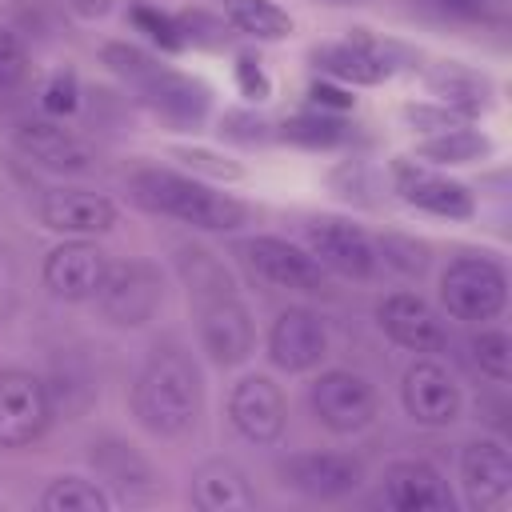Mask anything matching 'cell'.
Segmentation results:
<instances>
[{
	"instance_id": "cell-22",
	"label": "cell",
	"mask_w": 512,
	"mask_h": 512,
	"mask_svg": "<svg viewBox=\"0 0 512 512\" xmlns=\"http://www.w3.org/2000/svg\"><path fill=\"white\" fill-rule=\"evenodd\" d=\"M100 484L112 492L116 504H144L156 496V476L152 464L124 440H96L88 452Z\"/></svg>"
},
{
	"instance_id": "cell-26",
	"label": "cell",
	"mask_w": 512,
	"mask_h": 512,
	"mask_svg": "<svg viewBox=\"0 0 512 512\" xmlns=\"http://www.w3.org/2000/svg\"><path fill=\"white\" fill-rule=\"evenodd\" d=\"M416 152L424 160H436V164H472L480 156L492 152V140L468 124H448V128H436V132H424V140L416 144Z\"/></svg>"
},
{
	"instance_id": "cell-1",
	"label": "cell",
	"mask_w": 512,
	"mask_h": 512,
	"mask_svg": "<svg viewBox=\"0 0 512 512\" xmlns=\"http://www.w3.org/2000/svg\"><path fill=\"white\" fill-rule=\"evenodd\" d=\"M176 276L188 288L200 352H208V360L216 368L244 364L256 348V324H252L244 296L236 292L232 272L220 264V256L208 252L204 244H180L176 248Z\"/></svg>"
},
{
	"instance_id": "cell-37",
	"label": "cell",
	"mask_w": 512,
	"mask_h": 512,
	"mask_svg": "<svg viewBox=\"0 0 512 512\" xmlns=\"http://www.w3.org/2000/svg\"><path fill=\"white\" fill-rule=\"evenodd\" d=\"M236 84H240V92H244L248 100H264V96L272 92L268 72L260 68V60H256L252 52H240V56H236Z\"/></svg>"
},
{
	"instance_id": "cell-16",
	"label": "cell",
	"mask_w": 512,
	"mask_h": 512,
	"mask_svg": "<svg viewBox=\"0 0 512 512\" xmlns=\"http://www.w3.org/2000/svg\"><path fill=\"white\" fill-rule=\"evenodd\" d=\"M392 184H396V196L416 208V212H428L436 220H472L476 216V192L444 172H432V168H420L412 160H400L392 168Z\"/></svg>"
},
{
	"instance_id": "cell-9",
	"label": "cell",
	"mask_w": 512,
	"mask_h": 512,
	"mask_svg": "<svg viewBox=\"0 0 512 512\" xmlns=\"http://www.w3.org/2000/svg\"><path fill=\"white\" fill-rule=\"evenodd\" d=\"M240 256V264L264 280L268 288H284V292H324V268L312 260V252L296 248L284 236H244L232 248Z\"/></svg>"
},
{
	"instance_id": "cell-35",
	"label": "cell",
	"mask_w": 512,
	"mask_h": 512,
	"mask_svg": "<svg viewBox=\"0 0 512 512\" xmlns=\"http://www.w3.org/2000/svg\"><path fill=\"white\" fill-rule=\"evenodd\" d=\"M432 8L460 24H492L500 16V0H432Z\"/></svg>"
},
{
	"instance_id": "cell-38",
	"label": "cell",
	"mask_w": 512,
	"mask_h": 512,
	"mask_svg": "<svg viewBox=\"0 0 512 512\" xmlns=\"http://www.w3.org/2000/svg\"><path fill=\"white\" fill-rule=\"evenodd\" d=\"M176 156H184V160H188L192 168H200V172H212L216 180H224V176H228V180H236V176H240V168H236V164H216L220 156H212V152H200V148H180Z\"/></svg>"
},
{
	"instance_id": "cell-3",
	"label": "cell",
	"mask_w": 512,
	"mask_h": 512,
	"mask_svg": "<svg viewBox=\"0 0 512 512\" xmlns=\"http://www.w3.org/2000/svg\"><path fill=\"white\" fill-rule=\"evenodd\" d=\"M128 192L140 208H148L156 216H168V220H180V224H192L200 232H232L248 220L244 200H236L228 192H216L212 184H204L196 176H184L176 168H160V164L136 168L128 176Z\"/></svg>"
},
{
	"instance_id": "cell-2",
	"label": "cell",
	"mask_w": 512,
	"mask_h": 512,
	"mask_svg": "<svg viewBox=\"0 0 512 512\" xmlns=\"http://www.w3.org/2000/svg\"><path fill=\"white\" fill-rule=\"evenodd\" d=\"M204 408V380L188 348L176 340L156 344L132 380V416L148 436H184Z\"/></svg>"
},
{
	"instance_id": "cell-20",
	"label": "cell",
	"mask_w": 512,
	"mask_h": 512,
	"mask_svg": "<svg viewBox=\"0 0 512 512\" xmlns=\"http://www.w3.org/2000/svg\"><path fill=\"white\" fill-rule=\"evenodd\" d=\"M380 492L396 512H452V504H456L444 472L432 460H420V456L392 460L384 468Z\"/></svg>"
},
{
	"instance_id": "cell-36",
	"label": "cell",
	"mask_w": 512,
	"mask_h": 512,
	"mask_svg": "<svg viewBox=\"0 0 512 512\" xmlns=\"http://www.w3.org/2000/svg\"><path fill=\"white\" fill-rule=\"evenodd\" d=\"M20 296V256L8 240H0V324L12 316Z\"/></svg>"
},
{
	"instance_id": "cell-39",
	"label": "cell",
	"mask_w": 512,
	"mask_h": 512,
	"mask_svg": "<svg viewBox=\"0 0 512 512\" xmlns=\"http://www.w3.org/2000/svg\"><path fill=\"white\" fill-rule=\"evenodd\" d=\"M312 100L316 104H328V108H352V96L344 92V88H336V84H312Z\"/></svg>"
},
{
	"instance_id": "cell-25",
	"label": "cell",
	"mask_w": 512,
	"mask_h": 512,
	"mask_svg": "<svg viewBox=\"0 0 512 512\" xmlns=\"http://www.w3.org/2000/svg\"><path fill=\"white\" fill-rule=\"evenodd\" d=\"M224 24L240 36L276 44L292 36V16L276 0H224Z\"/></svg>"
},
{
	"instance_id": "cell-17",
	"label": "cell",
	"mask_w": 512,
	"mask_h": 512,
	"mask_svg": "<svg viewBox=\"0 0 512 512\" xmlns=\"http://www.w3.org/2000/svg\"><path fill=\"white\" fill-rule=\"evenodd\" d=\"M376 324L392 344H400L416 356H432V352L448 348V328L420 292H404V288L388 292L376 304Z\"/></svg>"
},
{
	"instance_id": "cell-19",
	"label": "cell",
	"mask_w": 512,
	"mask_h": 512,
	"mask_svg": "<svg viewBox=\"0 0 512 512\" xmlns=\"http://www.w3.org/2000/svg\"><path fill=\"white\" fill-rule=\"evenodd\" d=\"M12 144H16V152H20L24 160H32V164H40V168H48V172L80 176V172L92 168L88 144H84L72 128H64L60 120H52V116H48V120H16Z\"/></svg>"
},
{
	"instance_id": "cell-11",
	"label": "cell",
	"mask_w": 512,
	"mask_h": 512,
	"mask_svg": "<svg viewBox=\"0 0 512 512\" xmlns=\"http://www.w3.org/2000/svg\"><path fill=\"white\" fill-rule=\"evenodd\" d=\"M400 404L404 416L420 428H448L460 420L464 396L456 376L436 356H416L400 376Z\"/></svg>"
},
{
	"instance_id": "cell-8",
	"label": "cell",
	"mask_w": 512,
	"mask_h": 512,
	"mask_svg": "<svg viewBox=\"0 0 512 512\" xmlns=\"http://www.w3.org/2000/svg\"><path fill=\"white\" fill-rule=\"evenodd\" d=\"M304 244L324 272L348 280H368L380 268V244L348 216H312L304 224Z\"/></svg>"
},
{
	"instance_id": "cell-33",
	"label": "cell",
	"mask_w": 512,
	"mask_h": 512,
	"mask_svg": "<svg viewBox=\"0 0 512 512\" xmlns=\"http://www.w3.org/2000/svg\"><path fill=\"white\" fill-rule=\"evenodd\" d=\"M176 24H180L184 44H220V36H224V16H208L204 8L176 12Z\"/></svg>"
},
{
	"instance_id": "cell-12",
	"label": "cell",
	"mask_w": 512,
	"mask_h": 512,
	"mask_svg": "<svg viewBox=\"0 0 512 512\" xmlns=\"http://www.w3.org/2000/svg\"><path fill=\"white\" fill-rule=\"evenodd\" d=\"M36 220L48 228V232H60V236H104L116 228L120 220V208L112 196L96 192V188H80V184H56L48 192H40L36 200Z\"/></svg>"
},
{
	"instance_id": "cell-31",
	"label": "cell",
	"mask_w": 512,
	"mask_h": 512,
	"mask_svg": "<svg viewBox=\"0 0 512 512\" xmlns=\"http://www.w3.org/2000/svg\"><path fill=\"white\" fill-rule=\"evenodd\" d=\"M100 60H104L116 76H124L128 84H140V80L156 68V56H152V52L132 48V44H124V40H108V44L100 48Z\"/></svg>"
},
{
	"instance_id": "cell-27",
	"label": "cell",
	"mask_w": 512,
	"mask_h": 512,
	"mask_svg": "<svg viewBox=\"0 0 512 512\" xmlns=\"http://www.w3.org/2000/svg\"><path fill=\"white\" fill-rule=\"evenodd\" d=\"M40 508L44 512H112L116 500L100 480L88 476H56L44 492H40Z\"/></svg>"
},
{
	"instance_id": "cell-15",
	"label": "cell",
	"mask_w": 512,
	"mask_h": 512,
	"mask_svg": "<svg viewBox=\"0 0 512 512\" xmlns=\"http://www.w3.org/2000/svg\"><path fill=\"white\" fill-rule=\"evenodd\" d=\"M460 488L468 508L476 512H500L512 500V456L504 440L480 436L468 440L460 452Z\"/></svg>"
},
{
	"instance_id": "cell-7",
	"label": "cell",
	"mask_w": 512,
	"mask_h": 512,
	"mask_svg": "<svg viewBox=\"0 0 512 512\" xmlns=\"http://www.w3.org/2000/svg\"><path fill=\"white\" fill-rule=\"evenodd\" d=\"M308 408H312L316 424L328 428L332 436H356L376 420L380 396L368 384V376H360L352 368H328L312 380Z\"/></svg>"
},
{
	"instance_id": "cell-5",
	"label": "cell",
	"mask_w": 512,
	"mask_h": 512,
	"mask_svg": "<svg viewBox=\"0 0 512 512\" xmlns=\"http://www.w3.org/2000/svg\"><path fill=\"white\" fill-rule=\"evenodd\" d=\"M96 308L108 324L116 328H144L160 304H164V272L152 260H116L108 264L100 288H96Z\"/></svg>"
},
{
	"instance_id": "cell-34",
	"label": "cell",
	"mask_w": 512,
	"mask_h": 512,
	"mask_svg": "<svg viewBox=\"0 0 512 512\" xmlns=\"http://www.w3.org/2000/svg\"><path fill=\"white\" fill-rule=\"evenodd\" d=\"M284 136L316 148V144H332V140H340L344 132H340V124L328 120V116H296V120L284 124Z\"/></svg>"
},
{
	"instance_id": "cell-10",
	"label": "cell",
	"mask_w": 512,
	"mask_h": 512,
	"mask_svg": "<svg viewBox=\"0 0 512 512\" xmlns=\"http://www.w3.org/2000/svg\"><path fill=\"white\" fill-rule=\"evenodd\" d=\"M276 476L296 496L332 504V500H344V496L360 492L364 464L352 452H292L276 464Z\"/></svg>"
},
{
	"instance_id": "cell-23",
	"label": "cell",
	"mask_w": 512,
	"mask_h": 512,
	"mask_svg": "<svg viewBox=\"0 0 512 512\" xmlns=\"http://www.w3.org/2000/svg\"><path fill=\"white\" fill-rule=\"evenodd\" d=\"M188 500L200 512H248V508H256V492H252L248 472L228 456H212V460L196 464V472L188 480Z\"/></svg>"
},
{
	"instance_id": "cell-28",
	"label": "cell",
	"mask_w": 512,
	"mask_h": 512,
	"mask_svg": "<svg viewBox=\"0 0 512 512\" xmlns=\"http://www.w3.org/2000/svg\"><path fill=\"white\" fill-rule=\"evenodd\" d=\"M472 360L484 376H492L496 384H508L512 372V340L504 328H480L472 336Z\"/></svg>"
},
{
	"instance_id": "cell-29",
	"label": "cell",
	"mask_w": 512,
	"mask_h": 512,
	"mask_svg": "<svg viewBox=\"0 0 512 512\" xmlns=\"http://www.w3.org/2000/svg\"><path fill=\"white\" fill-rule=\"evenodd\" d=\"M128 20H132L136 32H144L160 52H180V48H188L184 36H180L176 16H168V12L152 8V4H132V8H128Z\"/></svg>"
},
{
	"instance_id": "cell-14",
	"label": "cell",
	"mask_w": 512,
	"mask_h": 512,
	"mask_svg": "<svg viewBox=\"0 0 512 512\" xmlns=\"http://www.w3.org/2000/svg\"><path fill=\"white\" fill-rule=\"evenodd\" d=\"M104 272H108V256L96 248V240H84V236H64L40 264V280H44L48 296H56L64 304L92 300Z\"/></svg>"
},
{
	"instance_id": "cell-6",
	"label": "cell",
	"mask_w": 512,
	"mask_h": 512,
	"mask_svg": "<svg viewBox=\"0 0 512 512\" xmlns=\"http://www.w3.org/2000/svg\"><path fill=\"white\" fill-rule=\"evenodd\" d=\"M56 416V400L44 376L28 368H0V448H32Z\"/></svg>"
},
{
	"instance_id": "cell-30",
	"label": "cell",
	"mask_w": 512,
	"mask_h": 512,
	"mask_svg": "<svg viewBox=\"0 0 512 512\" xmlns=\"http://www.w3.org/2000/svg\"><path fill=\"white\" fill-rule=\"evenodd\" d=\"M40 108H44L52 120L76 116V108H80V80H76L72 68H60V72H52V76L44 80V88H40Z\"/></svg>"
},
{
	"instance_id": "cell-18",
	"label": "cell",
	"mask_w": 512,
	"mask_h": 512,
	"mask_svg": "<svg viewBox=\"0 0 512 512\" xmlns=\"http://www.w3.org/2000/svg\"><path fill=\"white\" fill-rule=\"evenodd\" d=\"M328 356V328L312 308H284L268 328V360L280 372H312Z\"/></svg>"
},
{
	"instance_id": "cell-4",
	"label": "cell",
	"mask_w": 512,
	"mask_h": 512,
	"mask_svg": "<svg viewBox=\"0 0 512 512\" xmlns=\"http://www.w3.org/2000/svg\"><path fill=\"white\" fill-rule=\"evenodd\" d=\"M440 304L452 320L488 324L508 304V272L484 252H460L440 272Z\"/></svg>"
},
{
	"instance_id": "cell-21",
	"label": "cell",
	"mask_w": 512,
	"mask_h": 512,
	"mask_svg": "<svg viewBox=\"0 0 512 512\" xmlns=\"http://www.w3.org/2000/svg\"><path fill=\"white\" fill-rule=\"evenodd\" d=\"M316 68L336 80V84H380L392 76V56L384 44H376L372 36L364 32H352L348 40H332V44H320L312 52Z\"/></svg>"
},
{
	"instance_id": "cell-13",
	"label": "cell",
	"mask_w": 512,
	"mask_h": 512,
	"mask_svg": "<svg viewBox=\"0 0 512 512\" xmlns=\"http://www.w3.org/2000/svg\"><path fill=\"white\" fill-rule=\"evenodd\" d=\"M228 424L240 440H248L256 448L276 444L284 436V424H288V404H284L280 384L264 372L240 376L228 392Z\"/></svg>"
},
{
	"instance_id": "cell-24",
	"label": "cell",
	"mask_w": 512,
	"mask_h": 512,
	"mask_svg": "<svg viewBox=\"0 0 512 512\" xmlns=\"http://www.w3.org/2000/svg\"><path fill=\"white\" fill-rule=\"evenodd\" d=\"M140 96L148 100V108H156L164 120L172 124H196L204 112H208V88L176 68H164L156 64L140 84Z\"/></svg>"
},
{
	"instance_id": "cell-32",
	"label": "cell",
	"mask_w": 512,
	"mask_h": 512,
	"mask_svg": "<svg viewBox=\"0 0 512 512\" xmlns=\"http://www.w3.org/2000/svg\"><path fill=\"white\" fill-rule=\"evenodd\" d=\"M24 76H28V48L12 28L0 24V92L16 88Z\"/></svg>"
}]
</instances>
